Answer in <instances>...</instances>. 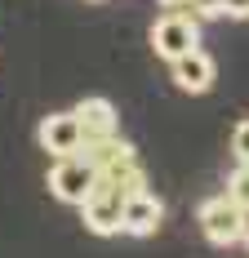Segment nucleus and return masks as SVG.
<instances>
[{
    "mask_svg": "<svg viewBox=\"0 0 249 258\" xmlns=\"http://www.w3.org/2000/svg\"><path fill=\"white\" fill-rule=\"evenodd\" d=\"M231 152H236V160H245V165H249V120L236 125V134H231Z\"/></svg>",
    "mask_w": 249,
    "mask_h": 258,
    "instance_id": "obj_10",
    "label": "nucleus"
},
{
    "mask_svg": "<svg viewBox=\"0 0 249 258\" xmlns=\"http://www.w3.org/2000/svg\"><path fill=\"white\" fill-rule=\"evenodd\" d=\"M89 5H102V0H89Z\"/></svg>",
    "mask_w": 249,
    "mask_h": 258,
    "instance_id": "obj_15",
    "label": "nucleus"
},
{
    "mask_svg": "<svg viewBox=\"0 0 249 258\" xmlns=\"http://www.w3.org/2000/svg\"><path fill=\"white\" fill-rule=\"evenodd\" d=\"M169 72H174V85L182 94H209L214 80H218V67H214V58L205 49H192V53H182V58H174Z\"/></svg>",
    "mask_w": 249,
    "mask_h": 258,
    "instance_id": "obj_6",
    "label": "nucleus"
},
{
    "mask_svg": "<svg viewBox=\"0 0 249 258\" xmlns=\"http://www.w3.org/2000/svg\"><path fill=\"white\" fill-rule=\"evenodd\" d=\"M223 18H249V0H223Z\"/></svg>",
    "mask_w": 249,
    "mask_h": 258,
    "instance_id": "obj_12",
    "label": "nucleus"
},
{
    "mask_svg": "<svg viewBox=\"0 0 249 258\" xmlns=\"http://www.w3.org/2000/svg\"><path fill=\"white\" fill-rule=\"evenodd\" d=\"M98 182V169L85 160V156H53L49 165V191L63 201V205H85V196L94 191Z\"/></svg>",
    "mask_w": 249,
    "mask_h": 258,
    "instance_id": "obj_3",
    "label": "nucleus"
},
{
    "mask_svg": "<svg viewBox=\"0 0 249 258\" xmlns=\"http://www.w3.org/2000/svg\"><path fill=\"white\" fill-rule=\"evenodd\" d=\"M187 14H196V18H223V0H192Z\"/></svg>",
    "mask_w": 249,
    "mask_h": 258,
    "instance_id": "obj_11",
    "label": "nucleus"
},
{
    "mask_svg": "<svg viewBox=\"0 0 249 258\" xmlns=\"http://www.w3.org/2000/svg\"><path fill=\"white\" fill-rule=\"evenodd\" d=\"M125 191L116 187H107V182H94V191L85 196V205H80V218H85V227L94 236H120L125 232Z\"/></svg>",
    "mask_w": 249,
    "mask_h": 258,
    "instance_id": "obj_4",
    "label": "nucleus"
},
{
    "mask_svg": "<svg viewBox=\"0 0 249 258\" xmlns=\"http://www.w3.org/2000/svg\"><path fill=\"white\" fill-rule=\"evenodd\" d=\"M240 245H249V209H245V236H240Z\"/></svg>",
    "mask_w": 249,
    "mask_h": 258,
    "instance_id": "obj_14",
    "label": "nucleus"
},
{
    "mask_svg": "<svg viewBox=\"0 0 249 258\" xmlns=\"http://www.w3.org/2000/svg\"><path fill=\"white\" fill-rule=\"evenodd\" d=\"M72 111L80 116V125H85V134H89V138L120 134V111H116V103H107V98H80Z\"/></svg>",
    "mask_w": 249,
    "mask_h": 258,
    "instance_id": "obj_8",
    "label": "nucleus"
},
{
    "mask_svg": "<svg viewBox=\"0 0 249 258\" xmlns=\"http://www.w3.org/2000/svg\"><path fill=\"white\" fill-rule=\"evenodd\" d=\"M227 191H231V196H236V201L249 209V165H245V160L231 169V178H227Z\"/></svg>",
    "mask_w": 249,
    "mask_h": 258,
    "instance_id": "obj_9",
    "label": "nucleus"
},
{
    "mask_svg": "<svg viewBox=\"0 0 249 258\" xmlns=\"http://www.w3.org/2000/svg\"><path fill=\"white\" fill-rule=\"evenodd\" d=\"M165 223V205L151 196L147 187L125 201V236H156Z\"/></svg>",
    "mask_w": 249,
    "mask_h": 258,
    "instance_id": "obj_7",
    "label": "nucleus"
},
{
    "mask_svg": "<svg viewBox=\"0 0 249 258\" xmlns=\"http://www.w3.org/2000/svg\"><path fill=\"white\" fill-rule=\"evenodd\" d=\"M151 49L160 53L165 62H174L182 53L200 49L196 14H187V9H165V18H156V27H151Z\"/></svg>",
    "mask_w": 249,
    "mask_h": 258,
    "instance_id": "obj_2",
    "label": "nucleus"
},
{
    "mask_svg": "<svg viewBox=\"0 0 249 258\" xmlns=\"http://www.w3.org/2000/svg\"><path fill=\"white\" fill-rule=\"evenodd\" d=\"M196 218H200V232H205L209 245H236V240L245 236V205H240L231 191L209 196V201L200 205Z\"/></svg>",
    "mask_w": 249,
    "mask_h": 258,
    "instance_id": "obj_1",
    "label": "nucleus"
},
{
    "mask_svg": "<svg viewBox=\"0 0 249 258\" xmlns=\"http://www.w3.org/2000/svg\"><path fill=\"white\" fill-rule=\"evenodd\" d=\"M160 9H192V0H160Z\"/></svg>",
    "mask_w": 249,
    "mask_h": 258,
    "instance_id": "obj_13",
    "label": "nucleus"
},
{
    "mask_svg": "<svg viewBox=\"0 0 249 258\" xmlns=\"http://www.w3.org/2000/svg\"><path fill=\"white\" fill-rule=\"evenodd\" d=\"M36 143H40L49 156H76V152H85L89 134H85V125H80V116H76V111H53V116L40 120Z\"/></svg>",
    "mask_w": 249,
    "mask_h": 258,
    "instance_id": "obj_5",
    "label": "nucleus"
}]
</instances>
